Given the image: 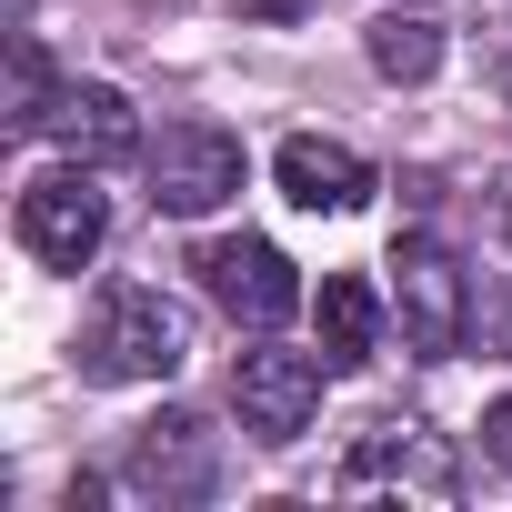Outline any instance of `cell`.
<instances>
[{
	"mask_svg": "<svg viewBox=\"0 0 512 512\" xmlns=\"http://www.w3.org/2000/svg\"><path fill=\"white\" fill-rule=\"evenodd\" d=\"M312 312H322V362H332V372H362V362L382 352V292H372L362 272H332Z\"/></svg>",
	"mask_w": 512,
	"mask_h": 512,
	"instance_id": "11",
	"label": "cell"
},
{
	"mask_svg": "<svg viewBox=\"0 0 512 512\" xmlns=\"http://www.w3.org/2000/svg\"><path fill=\"white\" fill-rule=\"evenodd\" d=\"M51 141H61L71 161L111 171V161H141V111H131L111 81H61V101H51Z\"/></svg>",
	"mask_w": 512,
	"mask_h": 512,
	"instance_id": "10",
	"label": "cell"
},
{
	"mask_svg": "<svg viewBox=\"0 0 512 512\" xmlns=\"http://www.w3.org/2000/svg\"><path fill=\"white\" fill-rule=\"evenodd\" d=\"M272 181H282L292 211H362L372 201V161L352 141H322V131H292L272 151Z\"/></svg>",
	"mask_w": 512,
	"mask_h": 512,
	"instance_id": "9",
	"label": "cell"
},
{
	"mask_svg": "<svg viewBox=\"0 0 512 512\" xmlns=\"http://www.w3.org/2000/svg\"><path fill=\"white\" fill-rule=\"evenodd\" d=\"M231 11H241V21H302L312 0H231Z\"/></svg>",
	"mask_w": 512,
	"mask_h": 512,
	"instance_id": "15",
	"label": "cell"
},
{
	"mask_svg": "<svg viewBox=\"0 0 512 512\" xmlns=\"http://www.w3.org/2000/svg\"><path fill=\"white\" fill-rule=\"evenodd\" d=\"M201 292L241 322V332H282L292 312H302V272L282 262V241H262V231H231V241H201Z\"/></svg>",
	"mask_w": 512,
	"mask_h": 512,
	"instance_id": "5",
	"label": "cell"
},
{
	"mask_svg": "<svg viewBox=\"0 0 512 512\" xmlns=\"http://www.w3.org/2000/svg\"><path fill=\"white\" fill-rule=\"evenodd\" d=\"M11 231H21V251H31L41 272H81L91 251L111 241V201H101V171H91V161H61V171L21 181V201H11Z\"/></svg>",
	"mask_w": 512,
	"mask_h": 512,
	"instance_id": "3",
	"label": "cell"
},
{
	"mask_svg": "<svg viewBox=\"0 0 512 512\" xmlns=\"http://www.w3.org/2000/svg\"><path fill=\"white\" fill-rule=\"evenodd\" d=\"M191 362V302H171L161 282H121L91 322V372L101 382H171Z\"/></svg>",
	"mask_w": 512,
	"mask_h": 512,
	"instance_id": "2",
	"label": "cell"
},
{
	"mask_svg": "<svg viewBox=\"0 0 512 512\" xmlns=\"http://www.w3.org/2000/svg\"><path fill=\"white\" fill-rule=\"evenodd\" d=\"M482 462H502V472H512V402H492V412H482Z\"/></svg>",
	"mask_w": 512,
	"mask_h": 512,
	"instance_id": "14",
	"label": "cell"
},
{
	"mask_svg": "<svg viewBox=\"0 0 512 512\" xmlns=\"http://www.w3.org/2000/svg\"><path fill=\"white\" fill-rule=\"evenodd\" d=\"M141 161H151V211H171V221H201L241 191V141L221 121H171Z\"/></svg>",
	"mask_w": 512,
	"mask_h": 512,
	"instance_id": "7",
	"label": "cell"
},
{
	"mask_svg": "<svg viewBox=\"0 0 512 512\" xmlns=\"http://www.w3.org/2000/svg\"><path fill=\"white\" fill-rule=\"evenodd\" d=\"M452 492H462V462L422 422H372L342 452V472H332V502H412V512H442Z\"/></svg>",
	"mask_w": 512,
	"mask_h": 512,
	"instance_id": "1",
	"label": "cell"
},
{
	"mask_svg": "<svg viewBox=\"0 0 512 512\" xmlns=\"http://www.w3.org/2000/svg\"><path fill=\"white\" fill-rule=\"evenodd\" d=\"M372 71H382V81H432V71H442V31H432L422 11H382V21H372Z\"/></svg>",
	"mask_w": 512,
	"mask_h": 512,
	"instance_id": "12",
	"label": "cell"
},
{
	"mask_svg": "<svg viewBox=\"0 0 512 512\" xmlns=\"http://www.w3.org/2000/svg\"><path fill=\"white\" fill-rule=\"evenodd\" d=\"M322 372H332L322 352H282V342L241 352V362H231V412H241V432L262 442V452L302 442L312 412H322Z\"/></svg>",
	"mask_w": 512,
	"mask_h": 512,
	"instance_id": "4",
	"label": "cell"
},
{
	"mask_svg": "<svg viewBox=\"0 0 512 512\" xmlns=\"http://www.w3.org/2000/svg\"><path fill=\"white\" fill-rule=\"evenodd\" d=\"M51 101H61V81H51V51L21 31V41H11V131H51Z\"/></svg>",
	"mask_w": 512,
	"mask_h": 512,
	"instance_id": "13",
	"label": "cell"
},
{
	"mask_svg": "<svg viewBox=\"0 0 512 512\" xmlns=\"http://www.w3.org/2000/svg\"><path fill=\"white\" fill-rule=\"evenodd\" d=\"M211 472H221V452H211V422L201 412H161V422H141L131 432V462H121V482L141 492V502H201L211 492Z\"/></svg>",
	"mask_w": 512,
	"mask_h": 512,
	"instance_id": "8",
	"label": "cell"
},
{
	"mask_svg": "<svg viewBox=\"0 0 512 512\" xmlns=\"http://www.w3.org/2000/svg\"><path fill=\"white\" fill-rule=\"evenodd\" d=\"M392 312H402V342H412L422 362L462 352V332H472V282H462V262H452L432 231H412V241L392 251Z\"/></svg>",
	"mask_w": 512,
	"mask_h": 512,
	"instance_id": "6",
	"label": "cell"
}]
</instances>
